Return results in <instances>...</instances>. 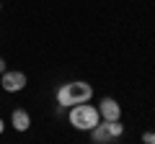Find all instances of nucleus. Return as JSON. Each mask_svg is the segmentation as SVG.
I'll use <instances>...</instances> for the list:
<instances>
[{
    "label": "nucleus",
    "instance_id": "obj_1",
    "mask_svg": "<svg viewBox=\"0 0 155 144\" xmlns=\"http://www.w3.org/2000/svg\"><path fill=\"white\" fill-rule=\"evenodd\" d=\"M91 98H93V88L83 80L65 83L57 88V105L60 108H67V105H75V103H88Z\"/></svg>",
    "mask_w": 155,
    "mask_h": 144
},
{
    "label": "nucleus",
    "instance_id": "obj_2",
    "mask_svg": "<svg viewBox=\"0 0 155 144\" xmlns=\"http://www.w3.org/2000/svg\"><path fill=\"white\" fill-rule=\"evenodd\" d=\"M70 118V126H75L78 131H91L96 124L101 121V113L96 105H85V103H75L67 113Z\"/></svg>",
    "mask_w": 155,
    "mask_h": 144
},
{
    "label": "nucleus",
    "instance_id": "obj_3",
    "mask_svg": "<svg viewBox=\"0 0 155 144\" xmlns=\"http://www.w3.org/2000/svg\"><path fill=\"white\" fill-rule=\"evenodd\" d=\"M26 83H28L26 75L18 72V70H5L3 75H0V85H3L5 93H18V90L26 88Z\"/></svg>",
    "mask_w": 155,
    "mask_h": 144
},
{
    "label": "nucleus",
    "instance_id": "obj_4",
    "mask_svg": "<svg viewBox=\"0 0 155 144\" xmlns=\"http://www.w3.org/2000/svg\"><path fill=\"white\" fill-rule=\"evenodd\" d=\"M98 113H101V118H104V121H116V118H122V105L116 103L114 98H101Z\"/></svg>",
    "mask_w": 155,
    "mask_h": 144
},
{
    "label": "nucleus",
    "instance_id": "obj_5",
    "mask_svg": "<svg viewBox=\"0 0 155 144\" xmlns=\"http://www.w3.org/2000/svg\"><path fill=\"white\" fill-rule=\"evenodd\" d=\"M11 126L16 129V131H26V129L31 126V116H28L23 108H16V111L11 113Z\"/></svg>",
    "mask_w": 155,
    "mask_h": 144
},
{
    "label": "nucleus",
    "instance_id": "obj_6",
    "mask_svg": "<svg viewBox=\"0 0 155 144\" xmlns=\"http://www.w3.org/2000/svg\"><path fill=\"white\" fill-rule=\"evenodd\" d=\"M91 139H93L96 144H109V142H114L111 134H109V129H106V121H104V124L98 121L93 129H91Z\"/></svg>",
    "mask_w": 155,
    "mask_h": 144
},
{
    "label": "nucleus",
    "instance_id": "obj_7",
    "mask_svg": "<svg viewBox=\"0 0 155 144\" xmlns=\"http://www.w3.org/2000/svg\"><path fill=\"white\" fill-rule=\"evenodd\" d=\"M106 129H109V134H111V139H114V142L124 134V124L119 121V118H116V121H106Z\"/></svg>",
    "mask_w": 155,
    "mask_h": 144
},
{
    "label": "nucleus",
    "instance_id": "obj_8",
    "mask_svg": "<svg viewBox=\"0 0 155 144\" xmlns=\"http://www.w3.org/2000/svg\"><path fill=\"white\" fill-rule=\"evenodd\" d=\"M142 142H145V144H155V131H147V134H142Z\"/></svg>",
    "mask_w": 155,
    "mask_h": 144
},
{
    "label": "nucleus",
    "instance_id": "obj_9",
    "mask_svg": "<svg viewBox=\"0 0 155 144\" xmlns=\"http://www.w3.org/2000/svg\"><path fill=\"white\" fill-rule=\"evenodd\" d=\"M3 72H5V59L0 57V75H3Z\"/></svg>",
    "mask_w": 155,
    "mask_h": 144
},
{
    "label": "nucleus",
    "instance_id": "obj_10",
    "mask_svg": "<svg viewBox=\"0 0 155 144\" xmlns=\"http://www.w3.org/2000/svg\"><path fill=\"white\" fill-rule=\"evenodd\" d=\"M3 126H5V124H3V121H0V134H3Z\"/></svg>",
    "mask_w": 155,
    "mask_h": 144
},
{
    "label": "nucleus",
    "instance_id": "obj_11",
    "mask_svg": "<svg viewBox=\"0 0 155 144\" xmlns=\"http://www.w3.org/2000/svg\"><path fill=\"white\" fill-rule=\"evenodd\" d=\"M0 8H3V5H0Z\"/></svg>",
    "mask_w": 155,
    "mask_h": 144
}]
</instances>
